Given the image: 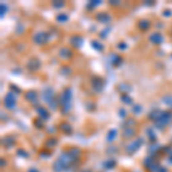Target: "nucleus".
<instances>
[{
	"label": "nucleus",
	"instance_id": "f257e3e1",
	"mask_svg": "<svg viewBox=\"0 0 172 172\" xmlns=\"http://www.w3.org/2000/svg\"><path fill=\"white\" fill-rule=\"evenodd\" d=\"M57 100H59V107H60L61 114L68 115L71 110V107H72V90L70 87L64 88L62 91V93L57 96Z\"/></svg>",
	"mask_w": 172,
	"mask_h": 172
},
{
	"label": "nucleus",
	"instance_id": "f03ea898",
	"mask_svg": "<svg viewBox=\"0 0 172 172\" xmlns=\"http://www.w3.org/2000/svg\"><path fill=\"white\" fill-rule=\"evenodd\" d=\"M41 98L44 99V101L46 102L51 110H56L59 107V100L56 96L55 92L52 87H45L41 92Z\"/></svg>",
	"mask_w": 172,
	"mask_h": 172
},
{
	"label": "nucleus",
	"instance_id": "7ed1b4c3",
	"mask_svg": "<svg viewBox=\"0 0 172 172\" xmlns=\"http://www.w3.org/2000/svg\"><path fill=\"white\" fill-rule=\"evenodd\" d=\"M56 31L54 29H52L51 31H37L36 33L32 36V41L36 45H46L47 43L51 41V39L53 38V33H55Z\"/></svg>",
	"mask_w": 172,
	"mask_h": 172
},
{
	"label": "nucleus",
	"instance_id": "20e7f679",
	"mask_svg": "<svg viewBox=\"0 0 172 172\" xmlns=\"http://www.w3.org/2000/svg\"><path fill=\"white\" fill-rule=\"evenodd\" d=\"M104 79L102 77H100V76H94V77L91 78V86H92V88L94 91L95 93H102L103 88H104Z\"/></svg>",
	"mask_w": 172,
	"mask_h": 172
},
{
	"label": "nucleus",
	"instance_id": "39448f33",
	"mask_svg": "<svg viewBox=\"0 0 172 172\" xmlns=\"http://www.w3.org/2000/svg\"><path fill=\"white\" fill-rule=\"evenodd\" d=\"M171 118H172V111H166V110H164L163 115L161 116V118L155 122V126L159 130H163L164 127L170 123Z\"/></svg>",
	"mask_w": 172,
	"mask_h": 172
},
{
	"label": "nucleus",
	"instance_id": "423d86ee",
	"mask_svg": "<svg viewBox=\"0 0 172 172\" xmlns=\"http://www.w3.org/2000/svg\"><path fill=\"white\" fill-rule=\"evenodd\" d=\"M25 67L29 71L36 72V71L40 70V68H41V61H40V59L37 57V56H32V57H30V59L28 60Z\"/></svg>",
	"mask_w": 172,
	"mask_h": 172
},
{
	"label": "nucleus",
	"instance_id": "0eeeda50",
	"mask_svg": "<svg viewBox=\"0 0 172 172\" xmlns=\"http://www.w3.org/2000/svg\"><path fill=\"white\" fill-rule=\"evenodd\" d=\"M24 99L28 101V102L32 104L34 108H38L40 104H39V99H38V93L34 90L26 91L24 93Z\"/></svg>",
	"mask_w": 172,
	"mask_h": 172
},
{
	"label": "nucleus",
	"instance_id": "6e6552de",
	"mask_svg": "<svg viewBox=\"0 0 172 172\" xmlns=\"http://www.w3.org/2000/svg\"><path fill=\"white\" fill-rule=\"evenodd\" d=\"M16 101H17V99H16L15 93H13V92L9 91L4 98L5 108H7V109H14V108L16 107Z\"/></svg>",
	"mask_w": 172,
	"mask_h": 172
},
{
	"label": "nucleus",
	"instance_id": "1a4fd4ad",
	"mask_svg": "<svg viewBox=\"0 0 172 172\" xmlns=\"http://www.w3.org/2000/svg\"><path fill=\"white\" fill-rule=\"evenodd\" d=\"M69 44L70 46L73 47L75 49H79V48L83 47L84 45V39H83L82 36H78V34H73L69 38Z\"/></svg>",
	"mask_w": 172,
	"mask_h": 172
},
{
	"label": "nucleus",
	"instance_id": "9d476101",
	"mask_svg": "<svg viewBox=\"0 0 172 172\" xmlns=\"http://www.w3.org/2000/svg\"><path fill=\"white\" fill-rule=\"evenodd\" d=\"M72 56H73V52L69 47H67V46L62 47L60 51H59V57H60L61 60L69 61L72 59Z\"/></svg>",
	"mask_w": 172,
	"mask_h": 172
},
{
	"label": "nucleus",
	"instance_id": "9b49d317",
	"mask_svg": "<svg viewBox=\"0 0 172 172\" xmlns=\"http://www.w3.org/2000/svg\"><path fill=\"white\" fill-rule=\"evenodd\" d=\"M143 143V140H142L141 138H138V139H135L132 143H130L129 146H127V148H126V151H127V154H133V153H135V151L141 147V145Z\"/></svg>",
	"mask_w": 172,
	"mask_h": 172
},
{
	"label": "nucleus",
	"instance_id": "f8f14e48",
	"mask_svg": "<svg viewBox=\"0 0 172 172\" xmlns=\"http://www.w3.org/2000/svg\"><path fill=\"white\" fill-rule=\"evenodd\" d=\"M95 20L101 24H108L109 22L111 21V16L106 12H99L95 15Z\"/></svg>",
	"mask_w": 172,
	"mask_h": 172
},
{
	"label": "nucleus",
	"instance_id": "ddd939ff",
	"mask_svg": "<svg viewBox=\"0 0 172 172\" xmlns=\"http://www.w3.org/2000/svg\"><path fill=\"white\" fill-rule=\"evenodd\" d=\"M150 25L151 23L148 18H141V20H139V22H138L137 24L138 29L141 31H148L150 29Z\"/></svg>",
	"mask_w": 172,
	"mask_h": 172
},
{
	"label": "nucleus",
	"instance_id": "4468645a",
	"mask_svg": "<svg viewBox=\"0 0 172 172\" xmlns=\"http://www.w3.org/2000/svg\"><path fill=\"white\" fill-rule=\"evenodd\" d=\"M36 110H37V114H38V116L41 118V119L45 122V120H47L49 117H51V114L48 111L46 108H44L43 106H39L38 108H36Z\"/></svg>",
	"mask_w": 172,
	"mask_h": 172
},
{
	"label": "nucleus",
	"instance_id": "2eb2a0df",
	"mask_svg": "<svg viewBox=\"0 0 172 172\" xmlns=\"http://www.w3.org/2000/svg\"><path fill=\"white\" fill-rule=\"evenodd\" d=\"M109 61H110V63H111L112 67H120L122 63H123V57L118 54H111V55L109 56Z\"/></svg>",
	"mask_w": 172,
	"mask_h": 172
},
{
	"label": "nucleus",
	"instance_id": "dca6fc26",
	"mask_svg": "<svg viewBox=\"0 0 172 172\" xmlns=\"http://www.w3.org/2000/svg\"><path fill=\"white\" fill-rule=\"evenodd\" d=\"M149 40H150V43H153L154 45H161V44L163 43V36L159 33V32H154V33H151L149 36Z\"/></svg>",
	"mask_w": 172,
	"mask_h": 172
},
{
	"label": "nucleus",
	"instance_id": "f3484780",
	"mask_svg": "<svg viewBox=\"0 0 172 172\" xmlns=\"http://www.w3.org/2000/svg\"><path fill=\"white\" fill-rule=\"evenodd\" d=\"M163 112H164V110H162V109H154V110H151V111L148 114V118L155 123L156 120H158L159 118H161V116L163 115Z\"/></svg>",
	"mask_w": 172,
	"mask_h": 172
},
{
	"label": "nucleus",
	"instance_id": "a211bd4d",
	"mask_svg": "<svg viewBox=\"0 0 172 172\" xmlns=\"http://www.w3.org/2000/svg\"><path fill=\"white\" fill-rule=\"evenodd\" d=\"M117 91L119 92L120 94H129L130 92L132 91V86L127 84V83H120L117 86Z\"/></svg>",
	"mask_w": 172,
	"mask_h": 172
},
{
	"label": "nucleus",
	"instance_id": "6ab92c4d",
	"mask_svg": "<svg viewBox=\"0 0 172 172\" xmlns=\"http://www.w3.org/2000/svg\"><path fill=\"white\" fill-rule=\"evenodd\" d=\"M59 127H60L61 131H62L63 133H65V134H71V133H72V127H71V125L69 124L68 122H62V123H60Z\"/></svg>",
	"mask_w": 172,
	"mask_h": 172
},
{
	"label": "nucleus",
	"instance_id": "aec40b11",
	"mask_svg": "<svg viewBox=\"0 0 172 172\" xmlns=\"http://www.w3.org/2000/svg\"><path fill=\"white\" fill-rule=\"evenodd\" d=\"M101 4H102L101 0H91V1H88V2L86 4V9H87L88 12H92V10H94L96 7H99Z\"/></svg>",
	"mask_w": 172,
	"mask_h": 172
},
{
	"label": "nucleus",
	"instance_id": "412c9836",
	"mask_svg": "<svg viewBox=\"0 0 172 172\" xmlns=\"http://www.w3.org/2000/svg\"><path fill=\"white\" fill-rule=\"evenodd\" d=\"M135 135V130L133 127H124L123 130V138L125 139H131Z\"/></svg>",
	"mask_w": 172,
	"mask_h": 172
},
{
	"label": "nucleus",
	"instance_id": "4be33fe9",
	"mask_svg": "<svg viewBox=\"0 0 172 172\" xmlns=\"http://www.w3.org/2000/svg\"><path fill=\"white\" fill-rule=\"evenodd\" d=\"M91 46L93 47V49H94V51L99 52V53L103 52V49H104V46H103L102 44L100 43L99 40H92V41H91Z\"/></svg>",
	"mask_w": 172,
	"mask_h": 172
},
{
	"label": "nucleus",
	"instance_id": "5701e85b",
	"mask_svg": "<svg viewBox=\"0 0 172 172\" xmlns=\"http://www.w3.org/2000/svg\"><path fill=\"white\" fill-rule=\"evenodd\" d=\"M162 102H163L166 107L172 109V94H165L164 96H162Z\"/></svg>",
	"mask_w": 172,
	"mask_h": 172
},
{
	"label": "nucleus",
	"instance_id": "b1692460",
	"mask_svg": "<svg viewBox=\"0 0 172 172\" xmlns=\"http://www.w3.org/2000/svg\"><path fill=\"white\" fill-rule=\"evenodd\" d=\"M14 143H15V139L12 137H5L4 139H2V145H4L5 147H7V148L12 147Z\"/></svg>",
	"mask_w": 172,
	"mask_h": 172
},
{
	"label": "nucleus",
	"instance_id": "393cba45",
	"mask_svg": "<svg viewBox=\"0 0 172 172\" xmlns=\"http://www.w3.org/2000/svg\"><path fill=\"white\" fill-rule=\"evenodd\" d=\"M117 135V130L116 129H111L108 131L107 133V141L108 142H111L115 140V138H116Z\"/></svg>",
	"mask_w": 172,
	"mask_h": 172
},
{
	"label": "nucleus",
	"instance_id": "a878e982",
	"mask_svg": "<svg viewBox=\"0 0 172 172\" xmlns=\"http://www.w3.org/2000/svg\"><path fill=\"white\" fill-rule=\"evenodd\" d=\"M120 100L125 104H132L133 103V99L131 98L130 94H120Z\"/></svg>",
	"mask_w": 172,
	"mask_h": 172
},
{
	"label": "nucleus",
	"instance_id": "bb28decb",
	"mask_svg": "<svg viewBox=\"0 0 172 172\" xmlns=\"http://www.w3.org/2000/svg\"><path fill=\"white\" fill-rule=\"evenodd\" d=\"M65 6V2L62 0H54L52 1V7L55 9H62Z\"/></svg>",
	"mask_w": 172,
	"mask_h": 172
},
{
	"label": "nucleus",
	"instance_id": "cd10ccee",
	"mask_svg": "<svg viewBox=\"0 0 172 172\" xmlns=\"http://www.w3.org/2000/svg\"><path fill=\"white\" fill-rule=\"evenodd\" d=\"M142 110H143V108L139 103H134L133 106H132V114L133 115H140L142 112Z\"/></svg>",
	"mask_w": 172,
	"mask_h": 172
},
{
	"label": "nucleus",
	"instance_id": "c85d7f7f",
	"mask_svg": "<svg viewBox=\"0 0 172 172\" xmlns=\"http://www.w3.org/2000/svg\"><path fill=\"white\" fill-rule=\"evenodd\" d=\"M60 73L64 77H68V76L71 75V69L69 68L68 65H62L60 68Z\"/></svg>",
	"mask_w": 172,
	"mask_h": 172
},
{
	"label": "nucleus",
	"instance_id": "c756f323",
	"mask_svg": "<svg viewBox=\"0 0 172 172\" xmlns=\"http://www.w3.org/2000/svg\"><path fill=\"white\" fill-rule=\"evenodd\" d=\"M56 21L60 22V23H65V22L69 21V16L68 14L65 13H60L57 16H56Z\"/></svg>",
	"mask_w": 172,
	"mask_h": 172
},
{
	"label": "nucleus",
	"instance_id": "7c9ffc66",
	"mask_svg": "<svg viewBox=\"0 0 172 172\" xmlns=\"http://www.w3.org/2000/svg\"><path fill=\"white\" fill-rule=\"evenodd\" d=\"M85 108L87 109V111H94L96 109V104L93 101H86L85 102Z\"/></svg>",
	"mask_w": 172,
	"mask_h": 172
},
{
	"label": "nucleus",
	"instance_id": "2f4dec72",
	"mask_svg": "<svg viewBox=\"0 0 172 172\" xmlns=\"http://www.w3.org/2000/svg\"><path fill=\"white\" fill-rule=\"evenodd\" d=\"M7 12H8V7H7V5L4 4V2H1V4H0V17H1V18H4L5 15L7 14Z\"/></svg>",
	"mask_w": 172,
	"mask_h": 172
},
{
	"label": "nucleus",
	"instance_id": "473e14b6",
	"mask_svg": "<svg viewBox=\"0 0 172 172\" xmlns=\"http://www.w3.org/2000/svg\"><path fill=\"white\" fill-rule=\"evenodd\" d=\"M56 143H57V140H56L55 138H49L47 141H46V143H45V147L46 148H53Z\"/></svg>",
	"mask_w": 172,
	"mask_h": 172
},
{
	"label": "nucleus",
	"instance_id": "72a5a7b5",
	"mask_svg": "<svg viewBox=\"0 0 172 172\" xmlns=\"http://www.w3.org/2000/svg\"><path fill=\"white\" fill-rule=\"evenodd\" d=\"M110 31H111V28H106V29H103L99 33V37L101 39H106L108 37V34L110 33Z\"/></svg>",
	"mask_w": 172,
	"mask_h": 172
},
{
	"label": "nucleus",
	"instance_id": "f704fd0d",
	"mask_svg": "<svg viewBox=\"0 0 172 172\" xmlns=\"http://www.w3.org/2000/svg\"><path fill=\"white\" fill-rule=\"evenodd\" d=\"M15 32L17 34H22L24 32V25H23V23H21V22L17 23L16 26H15Z\"/></svg>",
	"mask_w": 172,
	"mask_h": 172
},
{
	"label": "nucleus",
	"instance_id": "c9c22d12",
	"mask_svg": "<svg viewBox=\"0 0 172 172\" xmlns=\"http://www.w3.org/2000/svg\"><path fill=\"white\" fill-rule=\"evenodd\" d=\"M103 165H104V168L106 169H112L115 165H116V162H115L114 159H107V161L103 163Z\"/></svg>",
	"mask_w": 172,
	"mask_h": 172
},
{
	"label": "nucleus",
	"instance_id": "e433bc0d",
	"mask_svg": "<svg viewBox=\"0 0 172 172\" xmlns=\"http://www.w3.org/2000/svg\"><path fill=\"white\" fill-rule=\"evenodd\" d=\"M9 88H10V92H13L15 94H21L22 93L21 88H20L18 86L15 85V84H10V85H9Z\"/></svg>",
	"mask_w": 172,
	"mask_h": 172
},
{
	"label": "nucleus",
	"instance_id": "4c0bfd02",
	"mask_svg": "<svg viewBox=\"0 0 172 172\" xmlns=\"http://www.w3.org/2000/svg\"><path fill=\"white\" fill-rule=\"evenodd\" d=\"M134 125H135V120L133 118H127L124 122V127H133Z\"/></svg>",
	"mask_w": 172,
	"mask_h": 172
},
{
	"label": "nucleus",
	"instance_id": "58836bf2",
	"mask_svg": "<svg viewBox=\"0 0 172 172\" xmlns=\"http://www.w3.org/2000/svg\"><path fill=\"white\" fill-rule=\"evenodd\" d=\"M33 124L37 129H41V127L44 126V120L41 119L40 117H38V118H36V119L33 120Z\"/></svg>",
	"mask_w": 172,
	"mask_h": 172
},
{
	"label": "nucleus",
	"instance_id": "ea45409f",
	"mask_svg": "<svg viewBox=\"0 0 172 172\" xmlns=\"http://www.w3.org/2000/svg\"><path fill=\"white\" fill-rule=\"evenodd\" d=\"M147 133H148V135L150 138V141H155V140H156V137H155L153 129H147Z\"/></svg>",
	"mask_w": 172,
	"mask_h": 172
},
{
	"label": "nucleus",
	"instance_id": "a19ab883",
	"mask_svg": "<svg viewBox=\"0 0 172 172\" xmlns=\"http://www.w3.org/2000/svg\"><path fill=\"white\" fill-rule=\"evenodd\" d=\"M117 48H118L119 51H125V49L127 48V45H126V43H124V41H120V43L117 44Z\"/></svg>",
	"mask_w": 172,
	"mask_h": 172
},
{
	"label": "nucleus",
	"instance_id": "79ce46f5",
	"mask_svg": "<svg viewBox=\"0 0 172 172\" xmlns=\"http://www.w3.org/2000/svg\"><path fill=\"white\" fill-rule=\"evenodd\" d=\"M118 116H119L120 118H125V117L127 116V112H126V110H125V109L120 108L119 110H118Z\"/></svg>",
	"mask_w": 172,
	"mask_h": 172
},
{
	"label": "nucleus",
	"instance_id": "37998d69",
	"mask_svg": "<svg viewBox=\"0 0 172 172\" xmlns=\"http://www.w3.org/2000/svg\"><path fill=\"white\" fill-rule=\"evenodd\" d=\"M151 172H168V170L164 168V166H161V165H158L157 168H155Z\"/></svg>",
	"mask_w": 172,
	"mask_h": 172
},
{
	"label": "nucleus",
	"instance_id": "c03bdc74",
	"mask_svg": "<svg viewBox=\"0 0 172 172\" xmlns=\"http://www.w3.org/2000/svg\"><path fill=\"white\" fill-rule=\"evenodd\" d=\"M162 15H163L164 17H170V16H172V12L170 9H164L163 12H162Z\"/></svg>",
	"mask_w": 172,
	"mask_h": 172
},
{
	"label": "nucleus",
	"instance_id": "a18cd8bd",
	"mask_svg": "<svg viewBox=\"0 0 172 172\" xmlns=\"http://www.w3.org/2000/svg\"><path fill=\"white\" fill-rule=\"evenodd\" d=\"M143 5H145V6H149V7H151V6H154V5H155V1L146 0V1H143Z\"/></svg>",
	"mask_w": 172,
	"mask_h": 172
},
{
	"label": "nucleus",
	"instance_id": "49530a36",
	"mask_svg": "<svg viewBox=\"0 0 172 172\" xmlns=\"http://www.w3.org/2000/svg\"><path fill=\"white\" fill-rule=\"evenodd\" d=\"M17 154L21 155V156H24V157H28V154H26L24 150H22V149H18V150H17Z\"/></svg>",
	"mask_w": 172,
	"mask_h": 172
},
{
	"label": "nucleus",
	"instance_id": "de8ad7c7",
	"mask_svg": "<svg viewBox=\"0 0 172 172\" xmlns=\"http://www.w3.org/2000/svg\"><path fill=\"white\" fill-rule=\"evenodd\" d=\"M12 72H13L14 75H20V73H21V69H20V68H15V69H13V70H12Z\"/></svg>",
	"mask_w": 172,
	"mask_h": 172
},
{
	"label": "nucleus",
	"instance_id": "09e8293b",
	"mask_svg": "<svg viewBox=\"0 0 172 172\" xmlns=\"http://www.w3.org/2000/svg\"><path fill=\"white\" fill-rule=\"evenodd\" d=\"M109 5H111V6H118V5H120L119 1H114V0H110L109 1Z\"/></svg>",
	"mask_w": 172,
	"mask_h": 172
},
{
	"label": "nucleus",
	"instance_id": "8fccbe9b",
	"mask_svg": "<svg viewBox=\"0 0 172 172\" xmlns=\"http://www.w3.org/2000/svg\"><path fill=\"white\" fill-rule=\"evenodd\" d=\"M55 130H54V127L52 126V127H48V132H54Z\"/></svg>",
	"mask_w": 172,
	"mask_h": 172
},
{
	"label": "nucleus",
	"instance_id": "3c124183",
	"mask_svg": "<svg viewBox=\"0 0 172 172\" xmlns=\"http://www.w3.org/2000/svg\"><path fill=\"white\" fill-rule=\"evenodd\" d=\"M169 162H170V163L172 164V154L170 155V157H169Z\"/></svg>",
	"mask_w": 172,
	"mask_h": 172
},
{
	"label": "nucleus",
	"instance_id": "603ef678",
	"mask_svg": "<svg viewBox=\"0 0 172 172\" xmlns=\"http://www.w3.org/2000/svg\"><path fill=\"white\" fill-rule=\"evenodd\" d=\"M170 34H171V37H172V28H171V30H170Z\"/></svg>",
	"mask_w": 172,
	"mask_h": 172
},
{
	"label": "nucleus",
	"instance_id": "864d4df0",
	"mask_svg": "<svg viewBox=\"0 0 172 172\" xmlns=\"http://www.w3.org/2000/svg\"><path fill=\"white\" fill-rule=\"evenodd\" d=\"M171 56H172V54H171Z\"/></svg>",
	"mask_w": 172,
	"mask_h": 172
}]
</instances>
